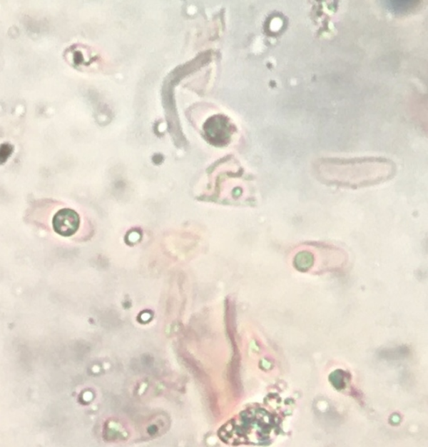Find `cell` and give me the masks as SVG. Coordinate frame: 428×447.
Instances as JSON below:
<instances>
[{"label": "cell", "mask_w": 428, "mask_h": 447, "mask_svg": "<svg viewBox=\"0 0 428 447\" xmlns=\"http://www.w3.org/2000/svg\"><path fill=\"white\" fill-rule=\"evenodd\" d=\"M80 216L72 209H61L53 219L54 232L63 237H70L76 233L80 227Z\"/></svg>", "instance_id": "6da1fadb"}]
</instances>
